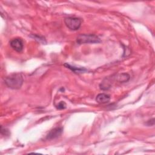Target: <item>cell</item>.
Masks as SVG:
<instances>
[{
	"mask_svg": "<svg viewBox=\"0 0 155 155\" xmlns=\"http://www.w3.org/2000/svg\"><path fill=\"white\" fill-rule=\"evenodd\" d=\"M4 83L10 88L19 89L23 84V77L21 73H13L5 78Z\"/></svg>",
	"mask_w": 155,
	"mask_h": 155,
	"instance_id": "obj_1",
	"label": "cell"
},
{
	"mask_svg": "<svg viewBox=\"0 0 155 155\" xmlns=\"http://www.w3.org/2000/svg\"><path fill=\"white\" fill-rule=\"evenodd\" d=\"M10 46L17 52H21L24 48V42L21 38H15L10 42Z\"/></svg>",
	"mask_w": 155,
	"mask_h": 155,
	"instance_id": "obj_5",
	"label": "cell"
},
{
	"mask_svg": "<svg viewBox=\"0 0 155 155\" xmlns=\"http://www.w3.org/2000/svg\"><path fill=\"white\" fill-rule=\"evenodd\" d=\"M64 23L69 29L77 30L81 25L82 20L76 17H67L64 19Z\"/></svg>",
	"mask_w": 155,
	"mask_h": 155,
	"instance_id": "obj_3",
	"label": "cell"
},
{
	"mask_svg": "<svg viewBox=\"0 0 155 155\" xmlns=\"http://www.w3.org/2000/svg\"><path fill=\"white\" fill-rule=\"evenodd\" d=\"M96 101L99 104H106L110 101V96L105 93H100L97 95Z\"/></svg>",
	"mask_w": 155,
	"mask_h": 155,
	"instance_id": "obj_6",
	"label": "cell"
},
{
	"mask_svg": "<svg viewBox=\"0 0 155 155\" xmlns=\"http://www.w3.org/2000/svg\"><path fill=\"white\" fill-rule=\"evenodd\" d=\"M130 76L128 74L122 73V74L118 75V76L117 77V79L120 83H124V82H127L130 79Z\"/></svg>",
	"mask_w": 155,
	"mask_h": 155,
	"instance_id": "obj_8",
	"label": "cell"
},
{
	"mask_svg": "<svg viewBox=\"0 0 155 155\" xmlns=\"http://www.w3.org/2000/svg\"><path fill=\"white\" fill-rule=\"evenodd\" d=\"M56 108L59 110H62L66 108V104L64 101H61L57 105Z\"/></svg>",
	"mask_w": 155,
	"mask_h": 155,
	"instance_id": "obj_9",
	"label": "cell"
},
{
	"mask_svg": "<svg viewBox=\"0 0 155 155\" xmlns=\"http://www.w3.org/2000/svg\"><path fill=\"white\" fill-rule=\"evenodd\" d=\"M100 38L94 34H81L76 38V42L79 44L101 42Z\"/></svg>",
	"mask_w": 155,
	"mask_h": 155,
	"instance_id": "obj_2",
	"label": "cell"
},
{
	"mask_svg": "<svg viewBox=\"0 0 155 155\" xmlns=\"http://www.w3.org/2000/svg\"><path fill=\"white\" fill-rule=\"evenodd\" d=\"M64 66L66 67L67 68L70 69L71 71H73V72L76 73H84V72L87 71V70L84 68H79V67H74V66H72V65H70L68 63H65L64 64Z\"/></svg>",
	"mask_w": 155,
	"mask_h": 155,
	"instance_id": "obj_7",
	"label": "cell"
},
{
	"mask_svg": "<svg viewBox=\"0 0 155 155\" xmlns=\"http://www.w3.org/2000/svg\"><path fill=\"white\" fill-rule=\"evenodd\" d=\"M63 132L62 127H56L49 131V133L46 136L47 140H52L59 137Z\"/></svg>",
	"mask_w": 155,
	"mask_h": 155,
	"instance_id": "obj_4",
	"label": "cell"
}]
</instances>
